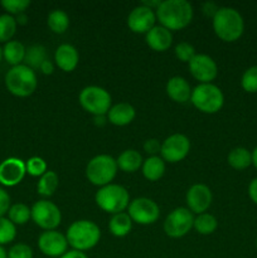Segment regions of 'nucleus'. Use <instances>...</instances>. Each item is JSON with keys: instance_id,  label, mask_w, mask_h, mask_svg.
<instances>
[{"instance_id": "f257e3e1", "label": "nucleus", "mask_w": 257, "mask_h": 258, "mask_svg": "<svg viewBox=\"0 0 257 258\" xmlns=\"http://www.w3.org/2000/svg\"><path fill=\"white\" fill-rule=\"evenodd\" d=\"M155 15L161 27L169 30H180L191 22L193 8L185 0H165L159 5Z\"/></svg>"}, {"instance_id": "f03ea898", "label": "nucleus", "mask_w": 257, "mask_h": 258, "mask_svg": "<svg viewBox=\"0 0 257 258\" xmlns=\"http://www.w3.org/2000/svg\"><path fill=\"white\" fill-rule=\"evenodd\" d=\"M213 29L219 39L234 42L243 34V18L233 8H219L213 18Z\"/></svg>"}, {"instance_id": "7ed1b4c3", "label": "nucleus", "mask_w": 257, "mask_h": 258, "mask_svg": "<svg viewBox=\"0 0 257 258\" xmlns=\"http://www.w3.org/2000/svg\"><path fill=\"white\" fill-rule=\"evenodd\" d=\"M68 244L76 251H87L100 242L101 231L92 221H76L67 231Z\"/></svg>"}, {"instance_id": "20e7f679", "label": "nucleus", "mask_w": 257, "mask_h": 258, "mask_svg": "<svg viewBox=\"0 0 257 258\" xmlns=\"http://www.w3.org/2000/svg\"><path fill=\"white\" fill-rule=\"evenodd\" d=\"M5 86L12 95L17 97H28L37 90V75L25 64L15 66L5 75Z\"/></svg>"}, {"instance_id": "39448f33", "label": "nucleus", "mask_w": 257, "mask_h": 258, "mask_svg": "<svg viewBox=\"0 0 257 258\" xmlns=\"http://www.w3.org/2000/svg\"><path fill=\"white\" fill-rule=\"evenodd\" d=\"M95 201L103 212L117 214L122 213L127 208L130 196L123 186L117 185V184H108V185L102 186L96 193Z\"/></svg>"}, {"instance_id": "423d86ee", "label": "nucleus", "mask_w": 257, "mask_h": 258, "mask_svg": "<svg viewBox=\"0 0 257 258\" xmlns=\"http://www.w3.org/2000/svg\"><path fill=\"white\" fill-rule=\"evenodd\" d=\"M190 101L201 112L216 113L223 107L224 96L216 85L201 83L191 91Z\"/></svg>"}, {"instance_id": "0eeeda50", "label": "nucleus", "mask_w": 257, "mask_h": 258, "mask_svg": "<svg viewBox=\"0 0 257 258\" xmlns=\"http://www.w3.org/2000/svg\"><path fill=\"white\" fill-rule=\"evenodd\" d=\"M117 173L116 160L110 155H97L91 159L86 168V176L88 180L97 186L108 185Z\"/></svg>"}, {"instance_id": "6e6552de", "label": "nucleus", "mask_w": 257, "mask_h": 258, "mask_svg": "<svg viewBox=\"0 0 257 258\" xmlns=\"http://www.w3.org/2000/svg\"><path fill=\"white\" fill-rule=\"evenodd\" d=\"M80 103L87 112L95 116H105L111 108V96L105 88L88 86L81 91Z\"/></svg>"}, {"instance_id": "1a4fd4ad", "label": "nucleus", "mask_w": 257, "mask_h": 258, "mask_svg": "<svg viewBox=\"0 0 257 258\" xmlns=\"http://www.w3.org/2000/svg\"><path fill=\"white\" fill-rule=\"evenodd\" d=\"M30 212H32V219L34 221V223L45 231H54L62 221L59 208L52 202H37L32 207Z\"/></svg>"}, {"instance_id": "9d476101", "label": "nucleus", "mask_w": 257, "mask_h": 258, "mask_svg": "<svg viewBox=\"0 0 257 258\" xmlns=\"http://www.w3.org/2000/svg\"><path fill=\"white\" fill-rule=\"evenodd\" d=\"M193 213L188 208L179 207L166 217L164 222V232L171 238H180L193 228Z\"/></svg>"}, {"instance_id": "9b49d317", "label": "nucleus", "mask_w": 257, "mask_h": 258, "mask_svg": "<svg viewBox=\"0 0 257 258\" xmlns=\"http://www.w3.org/2000/svg\"><path fill=\"white\" fill-rule=\"evenodd\" d=\"M128 216L131 221L143 226L155 223L160 216L158 204L149 198H136L128 204Z\"/></svg>"}, {"instance_id": "f8f14e48", "label": "nucleus", "mask_w": 257, "mask_h": 258, "mask_svg": "<svg viewBox=\"0 0 257 258\" xmlns=\"http://www.w3.org/2000/svg\"><path fill=\"white\" fill-rule=\"evenodd\" d=\"M190 150V141L183 134H174L161 144V159L168 163H179L186 158Z\"/></svg>"}, {"instance_id": "ddd939ff", "label": "nucleus", "mask_w": 257, "mask_h": 258, "mask_svg": "<svg viewBox=\"0 0 257 258\" xmlns=\"http://www.w3.org/2000/svg\"><path fill=\"white\" fill-rule=\"evenodd\" d=\"M40 252L48 257H62L67 252L68 241L60 232L45 231L38 238Z\"/></svg>"}, {"instance_id": "4468645a", "label": "nucleus", "mask_w": 257, "mask_h": 258, "mask_svg": "<svg viewBox=\"0 0 257 258\" xmlns=\"http://www.w3.org/2000/svg\"><path fill=\"white\" fill-rule=\"evenodd\" d=\"M189 71L197 81L211 83L218 75V67L213 58L207 54H196L189 62Z\"/></svg>"}, {"instance_id": "2eb2a0df", "label": "nucleus", "mask_w": 257, "mask_h": 258, "mask_svg": "<svg viewBox=\"0 0 257 258\" xmlns=\"http://www.w3.org/2000/svg\"><path fill=\"white\" fill-rule=\"evenodd\" d=\"M27 174L25 163L18 158H8L0 164V183L4 186H15Z\"/></svg>"}, {"instance_id": "dca6fc26", "label": "nucleus", "mask_w": 257, "mask_h": 258, "mask_svg": "<svg viewBox=\"0 0 257 258\" xmlns=\"http://www.w3.org/2000/svg\"><path fill=\"white\" fill-rule=\"evenodd\" d=\"M155 19L156 15L154 10L149 9V8L144 7V5H139V7L134 8L131 13L127 17V25L134 33H148L149 30L153 29L155 27Z\"/></svg>"}, {"instance_id": "f3484780", "label": "nucleus", "mask_w": 257, "mask_h": 258, "mask_svg": "<svg viewBox=\"0 0 257 258\" xmlns=\"http://www.w3.org/2000/svg\"><path fill=\"white\" fill-rule=\"evenodd\" d=\"M186 204L191 213H204L212 204L211 189L204 184H194L186 191Z\"/></svg>"}, {"instance_id": "a211bd4d", "label": "nucleus", "mask_w": 257, "mask_h": 258, "mask_svg": "<svg viewBox=\"0 0 257 258\" xmlns=\"http://www.w3.org/2000/svg\"><path fill=\"white\" fill-rule=\"evenodd\" d=\"M146 43L149 47L156 52H164L169 49L173 43V35L170 30L161 25H155L153 29L146 33Z\"/></svg>"}, {"instance_id": "6ab92c4d", "label": "nucleus", "mask_w": 257, "mask_h": 258, "mask_svg": "<svg viewBox=\"0 0 257 258\" xmlns=\"http://www.w3.org/2000/svg\"><path fill=\"white\" fill-rule=\"evenodd\" d=\"M54 60L58 67L65 72H72L78 64L80 55L77 49L71 44H62L54 53Z\"/></svg>"}, {"instance_id": "aec40b11", "label": "nucleus", "mask_w": 257, "mask_h": 258, "mask_svg": "<svg viewBox=\"0 0 257 258\" xmlns=\"http://www.w3.org/2000/svg\"><path fill=\"white\" fill-rule=\"evenodd\" d=\"M166 93L175 102L185 103L186 101L190 100L191 90L185 78L175 76L166 83Z\"/></svg>"}, {"instance_id": "412c9836", "label": "nucleus", "mask_w": 257, "mask_h": 258, "mask_svg": "<svg viewBox=\"0 0 257 258\" xmlns=\"http://www.w3.org/2000/svg\"><path fill=\"white\" fill-rule=\"evenodd\" d=\"M135 108L126 102L112 106L107 112L108 121L115 126H126L135 118Z\"/></svg>"}, {"instance_id": "4be33fe9", "label": "nucleus", "mask_w": 257, "mask_h": 258, "mask_svg": "<svg viewBox=\"0 0 257 258\" xmlns=\"http://www.w3.org/2000/svg\"><path fill=\"white\" fill-rule=\"evenodd\" d=\"M117 168L125 173H135L143 166V158L136 150H125L116 160Z\"/></svg>"}, {"instance_id": "5701e85b", "label": "nucleus", "mask_w": 257, "mask_h": 258, "mask_svg": "<svg viewBox=\"0 0 257 258\" xmlns=\"http://www.w3.org/2000/svg\"><path fill=\"white\" fill-rule=\"evenodd\" d=\"M25 50L27 48L23 45V43L18 42V40H10V42L5 43L4 48H3V57L10 66L15 67L24 62Z\"/></svg>"}, {"instance_id": "b1692460", "label": "nucleus", "mask_w": 257, "mask_h": 258, "mask_svg": "<svg viewBox=\"0 0 257 258\" xmlns=\"http://www.w3.org/2000/svg\"><path fill=\"white\" fill-rule=\"evenodd\" d=\"M165 173V163L159 156H150L143 163V174L149 181H156Z\"/></svg>"}, {"instance_id": "393cba45", "label": "nucleus", "mask_w": 257, "mask_h": 258, "mask_svg": "<svg viewBox=\"0 0 257 258\" xmlns=\"http://www.w3.org/2000/svg\"><path fill=\"white\" fill-rule=\"evenodd\" d=\"M108 228L115 237H125L126 234L130 233L131 228H133V221H131L130 216L123 212L113 214L108 223Z\"/></svg>"}, {"instance_id": "a878e982", "label": "nucleus", "mask_w": 257, "mask_h": 258, "mask_svg": "<svg viewBox=\"0 0 257 258\" xmlns=\"http://www.w3.org/2000/svg\"><path fill=\"white\" fill-rule=\"evenodd\" d=\"M47 60V49L43 47L42 44H34L30 45L27 50H25L24 62L25 66L34 70H39L43 62Z\"/></svg>"}, {"instance_id": "bb28decb", "label": "nucleus", "mask_w": 257, "mask_h": 258, "mask_svg": "<svg viewBox=\"0 0 257 258\" xmlns=\"http://www.w3.org/2000/svg\"><path fill=\"white\" fill-rule=\"evenodd\" d=\"M227 160L236 170H244L252 164V154L244 148H236L228 154Z\"/></svg>"}, {"instance_id": "cd10ccee", "label": "nucleus", "mask_w": 257, "mask_h": 258, "mask_svg": "<svg viewBox=\"0 0 257 258\" xmlns=\"http://www.w3.org/2000/svg\"><path fill=\"white\" fill-rule=\"evenodd\" d=\"M58 181H59L58 180V175L54 171H45V173L40 176L39 181H38V193L43 197L53 196L58 188Z\"/></svg>"}, {"instance_id": "c85d7f7f", "label": "nucleus", "mask_w": 257, "mask_h": 258, "mask_svg": "<svg viewBox=\"0 0 257 258\" xmlns=\"http://www.w3.org/2000/svg\"><path fill=\"white\" fill-rule=\"evenodd\" d=\"M48 27L50 28L53 33L57 34H62L70 27V18H68L67 13L63 10H53L49 15H48Z\"/></svg>"}, {"instance_id": "c756f323", "label": "nucleus", "mask_w": 257, "mask_h": 258, "mask_svg": "<svg viewBox=\"0 0 257 258\" xmlns=\"http://www.w3.org/2000/svg\"><path fill=\"white\" fill-rule=\"evenodd\" d=\"M193 227L199 234L208 236V234L216 232L217 227H218V222H217L216 217L212 216V214L202 213L197 218H194Z\"/></svg>"}, {"instance_id": "7c9ffc66", "label": "nucleus", "mask_w": 257, "mask_h": 258, "mask_svg": "<svg viewBox=\"0 0 257 258\" xmlns=\"http://www.w3.org/2000/svg\"><path fill=\"white\" fill-rule=\"evenodd\" d=\"M17 32V22L10 14L0 15V42H10Z\"/></svg>"}, {"instance_id": "2f4dec72", "label": "nucleus", "mask_w": 257, "mask_h": 258, "mask_svg": "<svg viewBox=\"0 0 257 258\" xmlns=\"http://www.w3.org/2000/svg\"><path fill=\"white\" fill-rule=\"evenodd\" d=\"M8 217L14 224H25L32 218V212L28 206L23 203L13 204L8 212Z\"/></svg>"}, {"instance_id": "473e14b6", "label": "nucleus", "mask_w": 257, "mask_h": 258, "mask_svg": "<svg viewBox=\"0 0 257 258\" xmlns=\"http://www.w3.org/2000/svg\"><path fill=\"white\" fill-rule=\"evenodd\" d=\"M17 236L15 224L9 218H0V246L13 242Z\"/></svg>"}, {"instance_id": "72a5a7b5", "label": "nucleus", "mask_w": 257, "mask_h": 258, "mask_svg": "<svg viewBox=\"0 0 257 258\" xmlns=\"http://www.w3.org/2000/svg\"><path fill=\"white\" fill-rule=\"evenodd\" d=\"M241 86L246 92H257V66H252L243 73L241 80Z\"/></svg>"}, {"instance_id": "f704fd0d", "label": "nucleus", "mask_w": 257, "mask_h": 258, "mask_svg": "<svg viewBox=\"0 0 257 258\" xmlns=\"http://www.w3.org/2000/svg\"><path fill=\"white\" fill-rule=\"evenodd\" d=\"M27 173L32 176H42L47 171V164L42 158L33 156L25 163Z\"/></svg>"}, {"instance_id": "c9c22d12", "label": "nucleus", "mask_w": 257, "mask_h": 258, "mask_svg": "<svg viewBox=\"0 0 257 258\" xmlns=\"http://www.w3.org/2000/svg\"><path fill=\"white\" fill-rule=\"evenodd\" d=\"M29 0H3L2 7L7 10L9 14L19 15L23 14L29 8Z\"/></svg>"}, {"instance_id": "e433bc0d", "label": "nucleus", "mask_w": 257, "mask_h": 258, "mask_svg": "<svg viewBox=\"0 0 257 258\" xmlns=\"http://www.w3.org/2000/svg\"><path fill=\"white\" fill-rule=\"evenodd\" d=\"M175 55L179 60L181 62H190L191 59L196 55V49L191 44L186 42H181L179 43L178 45L175 47Z\"/></svg>"}, {"instance_id": "4c0bfd02", "label": "nucleus", "mask_w": 257, "mask_h": 258, "mask_svg": "<svg viewBox=\"0 0 257 258\" xmlns=\"http://www.w3.org/2000/svg\"><path fill=\"white\" fill-rule=\"evenodd\" d=\"M8 258H33V249L28 244L17 243L9 249Z\"/></svg>"}, {"instance_id": "58836bf2", "label": "nucleus", "mask_w": 257, "mask_h": 258, "mask_svg": "<svg viewBox=\"0 0 257 258\" xmlns=\"http://www.w3.org/2000/svg\"><path fill=\"white\" fill-rule=\"evenodd\" d=\"M144 150L151 156H156V154L160 153L161 150V144L159 143L156 139H149L144 144Z\"/></svg>"}, {"instance_id": "ea45409f", "label": "nucleus", "mask_w": 257, "mask_h": 258, "mask_svg": "<svg viewBox=\"0 0 257 258\" xmlns=\"http://www.w3.org/2000/svg\"><path fill=\"white\" fill-rule=\"evenodd\" d=\"M10 197L4 189L0 188V218L4 217V214H7L10 209Z\"/></svg>"}, {"instance_id": "a19ab883", "label": "nucleus", "mask_w": 257, "mask_h": 258, "mask_svg": "<svg viewBox=\"0 0 257 258\" xmlns=\"http://www.w3.org/2000/svg\"><path fill=\"white\" fill-rule=\"evenodd\" d=\"M219 8H217V5L214 3H206L203 5V13L207 15V17L214 18L216 13L218 12Z\"/></svg>"}, {"instance_id": "79ce46f5", "label": "nucleus", "mask_w": 257, "mask_h": 258, "mask_svg": "<svg viewBox=\"0 0 257 258\" xmlns=\"http://www.w3.org/2000/svg\"><path fill=\"white\" fill-rule=\"evenodd\" d=\"M248 196L251 198V201L254 204H257V178H254L253 180L249 183L248 186Z\"/></svg>"}, {"instance_id": "37998d69", "label": "nucleus", "mask_w": 257, "mask_h": 258, "mask_svg": "<svg viewBox=\"0 0 257 258\" xmlns=\"http://www.w3.org/2000/svg\"><path fill=\"white\" fill-rule=\"evenodd\" d=\"M39 70L42 71L43 75H47V76L52 75L53 71H54V66H53V63L50 62L49 59H47V60H44V62H43V64L40 66Z\"/></svg>"}, {"instance_id": "c03bdc74", "label": "nucleus", "mask_w": 257, "mask_h": 258, "mask_svg": "<svg viewBox=\"0 0 257 258\" xmlns=\"http://www.w3.org/2000/svg\"><path fill=\"white\" fill-rule=\"evenodd\" d=\"M59 258H88L86 256L85 252L76 251V249H71V251H67L62 257Z\"/></svg>"}, {"instance_id": "a18cd8bd", "label": "nucleus", "mask_w": 257, "mask_h": 258, "mask_svg": "<svg viewBox=\"0 0 257 258\" xmlns=\"http://www.w3.org/2000/svg\"><path fill=\"white\" fill-rule=\"evenodd\" d=\"M160 4H161V2H159V0H153V2H143V4L141 5L149 8V9L154 10V8H155V9H158L159 5Z\"/></svg>"}, {"instance_id": "49530a36", "label": "nucleus", "mask_w": 257, "mask_h": 258, "mask_svg": "<svg viewBox=\"0 0 257 258\" xmlns=\"http://www.w3.org/2000/svg\"><path fill=\"white\" fill-rule=\"evenodd\" d=\"M15 22H17V24H22V25L27 24L28 17L24 14V13H23V14L17 15V18H15Z\"/></svg>"}, {"instance_id": "de8ad7c7", "label": "nucleus", "mask_w": 257, "mask_h": 258, "mask_svg": "<svg viewBox=\"0 0 257 258\" xmlns=\"http://www.w3.org/2000/svg\"><path fill=\"white\" fill-rule=\"evenodd\" d=\"M252 164H253L254 168L257 169V146L253 150V153H252Z\"/></svg>"}, {"instance_id": "09e8293b", "label": "nucleus", "mask_w": 257, "mask_h": 258, "mask_svg": "<svg viewBox=\"0 0 257 258\" xmlns=\"http://www.w3.org/2000/svg\"><path fill=\"white\" fill-rule=\"evenodd\" d=\"M96 125H103L105 123V117L103 116H95Z\"/></svg>"}, {"instance_id": "8fccbe9b", "label": "nucleus", "mask_w": 257, "mask_h": 258, "mask_svg": "<svg viewBox=\"0 0 257 258\" xmlns=\"http://www.w3.org/2000/svg\"><path fill=\"white\" fill-rule=\"evenodd\" d=\"M0 258H8L7 251H5V249L3 248V246H0Z\"/></svg>"}, {"instance_id": "3c124183", "label": "nucleus", "mask_w": 257, "mask_h": 258, "mask_svg": "<svg viewBox=\"0 0 257 258\" xmlns=\"http://www.w3.org/2000/svg\"><path fill=\"white\" fill-rule=\"evenodd\" d=\"M3 58H4V57H3V48L0 47V62H2Z\"/></svg>"}, {"instance_id": "603ef678", "label": "nucleus", "mask_w": 257, "mask_h": 258, "mask_svg": "<svg viewBox=\"0 0 257 258\" xmlns=\"http://www.w3.org/2000/svg\"><path fill=\"white\" fill-rule=\"evenodd\" d=\"M256 248H257V239H256Z\"/></svg>"}]
</instances>
